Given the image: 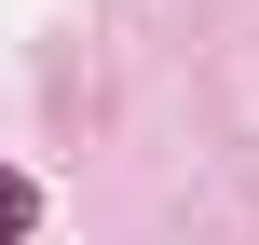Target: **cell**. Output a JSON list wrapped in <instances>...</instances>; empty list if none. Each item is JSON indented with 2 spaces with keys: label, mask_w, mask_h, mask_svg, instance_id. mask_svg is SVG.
<instances>
[{
  "label": "cell",
  "mask_w": 259,
  "mask_h": 245,
  "mask_svg": "<svg viewBox=\"0 0 259 245\" xmlns=\"http://www.w3.org/2000/svg\"><path fill=\"white\" fill-rule=\"evenodd\" d=\"M27 232H41V191H27L14 164H0V245H27Z\"/></svg>",
  "instance_id": "cell-1"
}]
</instances>
